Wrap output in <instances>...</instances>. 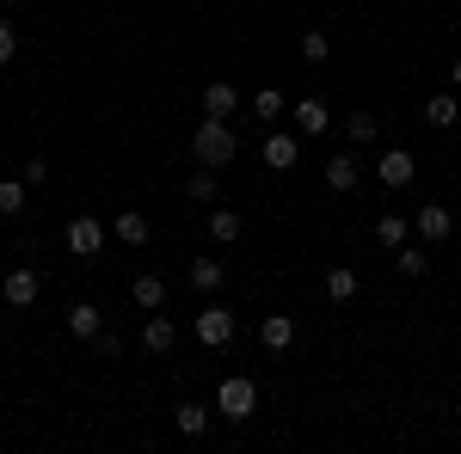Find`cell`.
<instances>
[{
  "label": "cell",
  "mask_w": 461,
  "mask_h": 454,
  "mask_svg": "<svg viewBox=\"0 0 461 454\" xmlns=\"http://www.w3.org/2000/svg\"><path fill=\"white\" fill-rule=\"evenodd\" d=\"M191 154H197V166H234V154H240V141L228 129V117H203L197 123V136H191Z\"/></svg>",
  "instance_id": "obj_1"
},
{
  "label": "cell",
  "mask_w": 461,
  "mask_h": 454,
  "mask_svg": "<svg viewBox=\"0 0 461 454\" xmlns=\"http://www.w3.org/2000/svg\"><path fill=\"white\" fill-rule=\"evenodd\" d=\"M215 412L228 423H247L252 412H258V381H247V375H228V381L215 387Z\"/></svg>",
  "instance_id": "obj_2"
},
{
  "label": "cell",
  "mask_w": 461,
  "mask_h": 454,
  "mask_svg": "<svg viewBox=\"0 0 461 454\" xmlns=\"http://www.w3.org/2000/svg\"><path fill=\"white\" fill-rule=\"evenodd\" d=\"M68 252L74 258H99V252H105V221H99V215H74L68 221Z\"/></svg>",
  "instance_id": "obj_3"
},
{
  "label": "cell",
  "mask_w": 461,
  "mask_h": 454,
  "mask_svg": "<svg viewBox=\"0 0 461 454\" xmlns=\"http://www.w3.org/2000/svg\"><path fill=\"white\" fill-rule=\"evenodd\" d=\"M197 338H203V344H210V350L234 344V314H228V307H221V301H210V307H203V314H197Z\"/></svg>",
  "instance_id": "obj_4"
},
{
  "label": "cell",
  "mask_w": 461,
  "mask_h": 454,
  "mask_svg": "<svg viewBox=\"0 0 461 454\" xmlns=\"http://www.w3.org/2000/svg\"><path fill=\"white\" fill-rule=\"evenodd\" d=\"M0 295H6V301H13V307L25 314V307H37L43 282H37V271H25V264H19V271H6V282H0Z\"/></svg>",
  "instance_id": "obj_5"
},
{
  "label": "cell",
  "mask_w": 461,
  "mask_h": 454,
  "mask_svg": "<svg viewBox=\"0 0 461 454\" xmlns=\"http://www.w3.org/2000/svg\"><path fill=\"white\" fill-rule=\"evenodd\" d=\"M412 227H419V240L437 245V240H449V234H456V215L443 209V203H425V209L412 215Z\"/></svg>",
  "instance_id": "obj_6"
},
{
  "label": "cell",
  "mask_w": 461,
  "mask_h": 454,
  "mask_svg": "<svg viewBox=\"0 0 461 454\" xmlns=\"http://www.w3.org/2000/svg\"><path fill=\"white\" fill-rule=\"evenodd\" d=\"M375 173H382V184H388V191H406V184L419 178V166H412V154H406V147H388Z\"/></svg>",
  "instance_id": "obj_7"
},
{
  "label": "cell",
  "mask_w": 461,
  "mask_h": 454,
  "mask_svg": "<svg viewBox=\"0 0 461 454\" xmlns=\"http://www.w3.org/2000/svg\"><path fill=\"white\" fill-rule=\"evenodd\" d=\"M289 117H295V129H302V136H326V129H332V111L320 105V99H295V105H289Z\"/></svg>",
  "instance_id": "obj_8"
},
{
  "label": "cell",
  "mask_w": 461,
  "mask_h": 454,
  "mask_svg": "<svg viewBox=\"0 0 461 454\" xmlns=\"http://www.w3.org/2000/svg\"><path fill=\"white\" fill-rule=\"evenodd\" d=\"M240 111V86L234 80H210L203 86V117H234Z\"/></svg>",
  "instance_id": "obj_9"
},
{
  "label": "cell",
  "mask_w": 461,
  "mask_h": 454,
  "mask_svg": "<svg viewBox=\"0 0 461 454\" xmlns=\"http://www.w3.org/2000/svg\"><path fill=\"white\" fill-rule=\"evenodd\" d=\"M258 344H265V350H289V344H295V319H289V314H265V319H258Z\"/></svg>",
  "instance_id": "obj_10"
},
{
  "label": "cell",
  "mask_w": 461,
  "mask_h": 454,
  "mask_svg": "<svg viewBox=\"0 0 461 454\" xmlns=\"http://www.w3.org/2000/svg\"><path fill=\"white\" fill-rule=\"evenodd\" d=\"M295 160H302V141L295 136H265V166L271 173H289Z\"/></svg>",
  "instance_id": "obj_11"
},
{
  "label": "cell",
  "mask_w": 461,
  "mask_h": 454,
  "mask_svg": "<svg viewBox=\"0 0 461 454\" xmlns=\"http://www.w3.org/2000/svg\"><path fill=\"white\" fill-rule=\"evenodd\" d=\"M425 123H430V129H456V123H461V99H456V93H437V99L425 105Z\"/></svg>",
  "instance_id": "obj_12"
},
{
  "label": "cell",
  "mask_w": 461,
  "mask_h": 454,
  "mask_svg": "<svg viewBox=\"0 0 461 454\" xmlns=\"http://www.w3.org/2000/svg\"><path fill=\"white\" fill-rule=\"evenodd\" d=\"M68 332H74V338H99V332H105L99 307H93V301H74V307H68Z\"/></svg>",
  "instance_id": "obj_13"
},
{
  "label": "cell",
  "mask_w": 461,
  "mask_h": 454,
  "mask_svg": "<svg viewBox=\"0 0 461 454\" xmlns=\"http://www.w3.org/2000/svg\"><path fill=\"white\" fill-rule=\"evenodd\" d=\"M326 301H339V307L357 301V271L351 264H332V271H326Z\"/></svg>",
  "instance_id": "obj_14"
},
{
  "label": "cell",
  "mask_w": 461,
  "mask_h": 454,
  "mask_svg": "<svg viewBox=\"0 0 461 454\" xmlns=\"http://www.w3.org/2000/svg\"><path fill=\"white\" fill-rule=\"evenodd\" d=\"M357 154H332V160H326V184H332V191H357Z\"/></svg>",
  "instance_id": "obj_15"
},
{
  "label": "cell",
  "mask_w": 461,
  "mask_h": 454,
  "mask_svg": "<svg viewBox=\"0 0 461 454\" xmlns=\"http://www.w3.org/2000/svg\"><path fill=\"white\" fill-rule=\"evenodd\" d=\"M221 282H228V264H215V258H197V264H191V289H197V295H215Z\"/></svg>",
  "instance_id": "obj_16"
},
{
  "label": "cell",
  "mask_w": 461,
  "mask_h": 454,
  "mask_svg": "<svg viewBox=\"0 0 461 454\" xmlns=\"http://www.w3.org/2000/svg\"><path fill=\"white\" fill-rule=\"evenodd\" d=\"M130 295H136V307H148V314L167 307V282H160V277H136V282H130Z\"/></svg>",
  "instance_id": "obj_17"
},
{
  "label": "cell",
  "mask_w": 461,
  "mask_h": 454,
  "mask_svg": "<svg viewBox=\"0 0 461 454\" xmlns=\"http://www.w3.org/2000/svg\"><path fill=\"white\" fill-rule=\"evenodd\" d=\"M173 338H178V325H173L167 314H154V319L142 325V344L154 350V356H160V350H173Z\"/></svg>",
  "instance_id": "obj_18"
},
{
  "label": "cell",
  "mask_w": 461,
  "mask_h": 454,
  "mask_svg": "<svg viewBox=\"0 0 461 454\" xmlns=\"http://www.w3.org/2000/svg\"><path fill=\"white\" fill-rule=\"evenodd\" d=\"M240 227H247V221H240L234 209H210V240L215 245H234V240H240Z\"/></svg>",
  "instance_id": "obj_19"
},
{
  "label": "cell",
  "mask_w": 461,
  "mask_h": 454,
  "mask_svg": "<svg viewBox=\"0 0 461 454\" xmlns=\"http://www.w3.org/2000/svg\"><path fill=\"white\" fill-rule=\"evenodd\" d=\"M375 240L388 245V252H393V245H406V240H412V221H406V215H382V221H375Z\"/></svg>",
  "instance_id": "obj_20"
},
{
  "label": "cell",
  "mask_w": 461,
  "mask_h": 454,
  "mask_svg": "<svg viewBox=\"0 0 461 454\" xmlns=\"http://www.w3.org/2000/svg\"><path fill=\"white\" fill-rule=\"evenodd\" d=\"M393 271H400V277H425L430 258H425V252H419L412 240H406V245H393Z\"/></svg>",
  "instance_id": "obj_21"
},
{
  "label": "cell",
  "mask_w": 461,
  "mask_h": 454,
  "mask_svg": "<svg viewBox=\"0 0 461 454\" xmlns=\"http://www.w3.org/2000/svg\"><path fill=\"white\" fill-rule=\"evenodd\" d=\"M25 178H0V215H25Z\"/></svg>",
  "instance_id": "obj_22"
},
{
  "label": "cell",
  "mask_w": 461,
  "mask_h": 454,
  "mask_svg": "<svg viewBox=\"0 0 461 454\" xmlns=\"http://www.w3.org/2000/svg\"><path fill=\"white\" fill-rule=\"evenodd\" d=\"M345 136H351L357 147H369V141L382 136V123H375V117H369V111H357V117H345Z\"/></svg>",
  "instance_id": "obj_23"
},
{
  "label": "cell",
  "mask_w": 461,
  "mask_h": 454,
  "mask_svg": "<svg viewBox=\"0 0 461 454\" xmlns=\"http://www.w3.org/2000/svg\"><path fill=\"white\" fill-rule=\"evenodd\" d=\"M185 191H191V203H215V166H197L185 178Z\"/></svg>",
  "instance_id": "obj_24"
},
{
  "label": "cell",
  "mask_w": 461,
  "mask_h": 454,
  "mask_svg": "<svg viewBox=\"0 0 461 454\" xmlns=\"http://www.w3.org/2000/svg\"><path fill=\"white\" fill-rule=\"evenodd\" d=\"M117 240L123 245H148V215H117Z\"/></svg>",
  "instance_id": "obj_25"
},
{
  "label": "cell",
  "mask_w": 461,
  "mask_h": 454,
  "mask_svg": "<svg viewBox=\"0 0 461 454\" xmlns=\"http://www.w3.org/2000/svg\"><path fill=\"white\" fill-rule=\"evenodd\" d=\"M178 430L185 436H203L210 430V405H178Z\"/></svg>",
  "instance_id": "obj_26"
},
{
  "label": "cell",
  "mask_w": 461,
  "mask_h": 454,
  "mask_svg": "<svg viewBox=\"0 0 461 454\" xmlns=\"http://www.w3.org/2000/svg\"><path fill=\"white\" fill-rule=\"evenodd\" d=\"M326 56H332V37H326V31L302 37V62H326Z\"/></svg>",
  "instance_id": "obj_27"
},
{
  "label": "cell",
  "mask_w": 461,
  "mask_h": 454,
  "mask_svg": "<svg viewBox=\"0 0 461 454\" xmlns=\"http://www.w3.org/2000/svg\"><path fill=\"white\" fill-rule=\"evenodd\" d=\"M252 111H258L265 123H271V117H284V93H277V86H265V93L252 99Z\"/></svg>",
  "instance_id": "obj_28"
},
{
  "label": "cell",
  "mask_w": 461,
  "mask_h": 454,
  "mask_svg": "<svg viewBox=\"0 0 461 454\" xmlns=\"http://www.w3.org/2000/svg\"><path fill=\"white\" fill-rule=\"evenodd\" d=\"M13 56H19V31H13V25H0V68H6Z\"/></svg>",
  "instance_id": "obj_29"
},
{
  "label": "cell",
  "mask_w": 461,
  "mask_h": 454,
  "mask_svg": "<svg viewBox=\"0 0 461 454\" xmlns=\"http://www.w3.org/2000/svg\"><path fill=\"white\" fill-rule=\"evenodd\" d=\"M50 178V160H25V184H43Z\"/></svg>",
  "instance_id": "obj_30"
},
{
  "label": "cell",
  "mask_w": 461,
  "mask_h": 454,
  "mask_svg": "<svg viewBox=\"0 0 461 454\" xmlns=\"http://www.w3.org/2000/svg\"><path fill=\"white\" fill-rule=\"evenodd\" d=\"M449 80H456V93H461V56H456V62H449Z\"/></svg>",
  "instance_id": "obj_31"
},
{
  "label": "cell",
  "mask_w": 461,
  "mask_h": 454,
  "mask_svg": "<svg viewBox=\"0 0 461 454\" xmlns=\"http://www.w3.org/2000/svg\"><path fill=\"white\" fill-rule=\"evenodd\" d=\"M0 6H19V0H0Z\"/></svg>",
  "instance_id": "obj_32"
}]
</instances>
